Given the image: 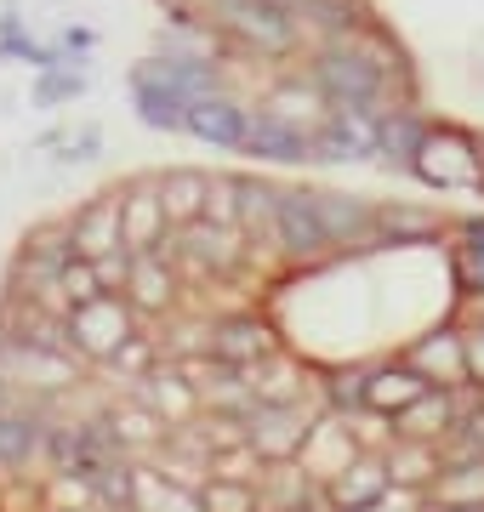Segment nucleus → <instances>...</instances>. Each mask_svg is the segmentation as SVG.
<instances>
[{
  "instance_id": "nucleus-1",
  "label": "nucleus",
  "mask_w": 484,
  "mask_h": 512,
  "mask_svg": "<svg viewBox=\"0 0 484 512\" xmlns=\"http://www.w3.org/2000/svg\"><path fill=\"white\" fill-rule=\"evenodd\" d=\"M410 165H416L428 183H445V188H473V183H484L479 148L467 143V137H456V131H445V137H439V131H428Z\"/></svg>"
},
{
  "instance_id": "nucleus-2",
  "label": "nucleus",
  "mask_w": 484,
  "mask_h": 512,
  "mask_svg": "<svg viewBox=\"0 0 484 512\" xmlns=\"http://www.w3.org/2000/svg\"><path fill=\"white\" fill-rule=\"evenodd\" d=\"M274 234H280V251L308 262V256L331 251V228L319 217L314 194H280V211H274Z\"/></svg>"
},
{
  "instance_id": "nucleus-3",
  "label": "nucleus",
  "mask_w": 484,
  "mask_h": 512,
  "mask_svg": "<svg viewBox=\"0 0 484 512\" xmlns=\"http://www.w3.org/2000/svg\"><path fill=\"white\" fill-rule=\"evenodd\" d=\"M69 336H75L86 353H114L131 342V313L120 296H97V302H86V308L69 313Z\"/></svg>"
},
{
  "instance_id": "nucleus-4",
  "label": "nucleus",
  "mask_w": 484,
  "mask_h": 512,
  "mask_svg": "<svg viewBox=\"0 0 484 512\" xmlns=\"http://www.w3.org/2000/svg\"><path fill=\"white\" fill-rule=\"evenodd\" d=\"M69 245H75L80 256H120L126 251V217H120V205L114 200H97L92 211H80L75 228H69Z\"/></svg>"
},
{
  "instance_id": "nucleus-5",
  "label": "nucleus",
  "mask_w": 484,
  "mask_h": 512,
  "mask_svg": "<svg viewBox=\"0 0 484 512\" xmlns=\"http://www.w3.org/2000/svg\"><path fill=\"white\" fill-rule=\"evenodd\" d=\"M376 74H382V69H371L365 57L331 52L325 63H319V86H325L342 109H371V103H376Z\"/></svg>"
},
{
  "instance_id": "nucleus-6",
  "label": "nucleus",
  "mask_w": 484,
  "mask_h": 512,
  "mask_svg": "<svg viewBox=\"0 0 484 512\" xmlns=\"http://www.w3.org/2000/svg\"><path fill=\"white\" fill-rule=\"evenodd\" d=\"M188 131L205 137V143L245 148V137H251V114H240L234 103H223V97H200V103H188Z\"/></svg>"
},
{
  "instance_id": "nucleus-7",
  "label": "nucleus",
  "mask_w": 484,
  "mask_h": 512,
  "mask_svg": "<svg viewBox=\"0 0 484 512\" xmlns=\"http://www.w3.org/2000/svg\"><path fill=\"white\" fill-rule=\"evenodd\" d=\"M223 18L240 35H251L257 46H268V52H280L285 40H291V18H285L274 0H223Z\"/></svg>"
},
{
  "instance_id": "nucleus-8",
  "label": "nucleus",
  "mask_w": 484,
  "mask_h": 512,
  "mask_svg": "<svg viewBox=\"0 0 484 512\" xmlns=\"http://www.w3.org/2000/svg\"><path fill=\"white\" fill-rule=\"evenodd\" d=\"M428 376L422 370H410V365H393V370H376L371 382H365V410H382V416H399V410H410V404L428 393Z\"/></svg>"
},
{
  "instance_id": "nucleus-9",
  "label": "nucleus",
  "mask_w": 484,
  "mask_h": 512,
  "mask_svg": "<svg viewBox=\"0 0 484 512\" xmlns=\"http://www.w3.org/2000/svg\"><path fill=\"white\" fill-rule=\"evenodd\" d=\"M120 217H126V251H154V239L166 228V205H160V188H131L126 205H120Z\"/></svg>"
},
{
  "instance_id": "nucleus-10",
  "label": "nucleus",
  "mask_w": 484,
  "mask_h": 512,
  "mask_svg": "<svg viewBox=\"0 0 484 512\" xmlns=\"http://www.w3.org/2000/svg\"><path fill=\"white\" fill-rule=\"evenodd\" d=\"M211 342H217L223 359L251 365V359H268V353H274V330L262 325V319H223V325L211 330Z\"/></svg>"
},
{
  "instance_id": "nucleus-11",
  "label": "nucleus",
  "mask_w": 484,
  "mask_h": 512,
  "mask_svg": "<svg viewBox=\"0 0 484 512\" xmlns=\"http://www.w3.org/2000/svg\"><path fill=\"white\" fill-rule=\"evenodd\" d=\"M331 495L348 512L382 501V495H388V473H382V461H348L342 473H331Z\"/></svg>"
},
{
  "instance_id": "nucleus-12",
  "label": "nucleus",
  "mask_w": 484,
  "mask_h": 512,
  "mask_svg": "<svg viewBox=\"0 0 484 512\" xmlns=\"http://www.w3.org/2000/svg\"><path fill=\"white\" fill-rule=\"evenodd\" d=\"M410 370H422L428 382H462L467 376V342H456V336H428V342H416V353H410Z\"/></svg>"
},
{
  "instance_id": "nucleus-13",
  "label": "nucleus",
  "mask_w": 484,
  "mask_h": 512,
  "mask_svg": "<svg viewBox=\"0 0 484 512\" xmlns=\"http://www.w3.org/2000/svg\"><path fill=\"white\" fill-rule=\"evenodd\" d=\"M319 200V217L331 228V245H354L376 228V211L365 200H342V194H314Z\"/></svg>"
},
{
  "instance_id": "nucleus-14",
  "label": "nucleus",
  "mask_w": 484,
  "mask_h": 512,
  "mask_svg": "<svg viewBox=\"0 0 484 512\" xmlns=\"http://www.w3.org/2000/svg\"><path fill=\"white\" fill-rule=\"evenodd\" d=\"M126 291H131V302H137V308H166V302H171V268H166V256L131 251Z\"/></svg>"
},
{
  "instance_id": "nucleus-15",
  "label": "nucleus",
  "mask_w": 484,
  "mask_h": 512,
  "mask_svg": "<svg viewBox=\"0 0 484 512\" xmlns=\"http://www.w3.org/2000/svg\"><path fill=\"white\" fill-rule=\"evenodd\" d=\"M205 194H211V183H205V177H188V171H177V177L160 183V205H166V217L177 222V228L205 217Z\"/></svg>"
},
{
  "instance_id": "nucleus-16",
  "label": "nucleus",
  "mask_w": 484,
  "mask_h": 512,
  "mask_svg": "<svg viewBox=\"0 0 484 512\" xmlns=\"http://www.w3.org/2000/svg\"><path fill=\"white\" fill-rule=\"evenodd\" d=\"M57 291H63L69 313L86 308V302H97V296H109V291H103V279H97V262H92V256H80V262H63V268H57Z\"/></svg>"
},
{
  "instance_id": "nucleus-17",
  "label": "nucleus",
  "mask_w": 484,
  "mask_h": 512,
  "mask_svg": "<svg viewBox=\"0 0 484 512\" xmlns=\"http://www.w3.org/2000/svg\"><path fill=\"white\" fill-rule=\"evenodd\" d=\"M183 245H194V256H200L205 268H228V262H234V245H240V234H234V228H223V222H217V228L188 222V228H183Z\"/></svg>"
},
{
  "instance_id": "nucleus-18",
  "label": "nucleus",
  "mask_w": 484,
  "mask_h": 512,
  "mask_svg": "<svg viewBox=\"0 0 484 512\" xmlns=\"http://www.w3.org/2000/svg\"><path fill=\"white\" fill-rule=\"evenodd\" d=\"M445 421H450L445 399H439V393L428 387V393L410 404V410H399V433H410V439H433V433H439Z\"/></svg>"
},
{
  "instance_id": "nucleus-19",
  "label": "nucleus",
  "mask_w": 484,
  "mask_h": 512,
  "mask_svg": "<svg viewBox=\"0 0 484 512\" xmlns=\"http://www.w3.org/2000/svg\"><path fill=\"white\" fill-rule=\"evenodd\" d=\"M240 200H245L240 183H228L223 177V183H211V194H205V217L223 222V228H234V222H240Z\"/></svg>"
},
{
  "instance_id": "nucleus-20",
  "label": "nucleus",
  "mask_w": 484,
  "mask_h": 512,
  "mask_svg": "<svg viewBox=\"0 0 484 512\" xmlns=\"http://www.w3.org/2000/svg\"><path fill=\"white\" fill-rule=\"evenodd\" d=\"M456 274H462V291H484V222H473V245L456 256Z\"/></svg>"
},
{
  "instance_id": "nucleus-21",
  "label": "nucleus",
  "mask_w": 484,
  "mask_h": 512,
  "mask_svg": "<svg viewBox=\"0 0 484 512\" xmlns=\"http://www.w3.org/2000/svg\"><path fill=\"white\" fill-rule=\"evenodd\" d=\"M205 512H257V495L245 484H211L205 490Z\"/></svg>"
},
{
  "instance_id": "nucleus-22",
  "label": "nucleus",
  "mask_w": 484,
  "mask_h": 512,
  "mask_svg": "<svg viewBox=\"0 0 484 512\" xmlns=\"http://www.w3.org/2000/svg\"><path fill=\"white\" fill-rule=\"evenodd\" d=\"M154 404H160V410H188V393H183V382H177V376H171V382H166V376H154Z\"/></svg>"
},
{
  "instance_id": "nucleus-23",
  "label": "nucleus",
  "mask_w": 484,
  "mask_h": 512,
  "mask_svg": "<svg viewBox=\"0 0 484 512\" xmlns=\"http://www.w3.org/2000/svg\"><path fill=\"white\" fill-rule=\"evenodd\" d=\"M467 370H473V376H484V330L467 342Z\"/></svg>"
}]
</instances>
